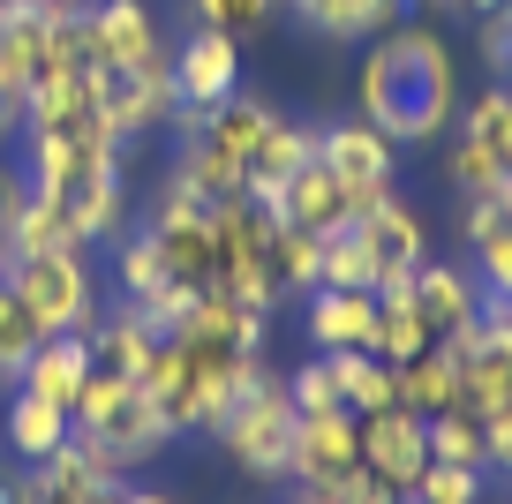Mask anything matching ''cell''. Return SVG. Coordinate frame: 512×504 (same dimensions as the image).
Instances as JSON below:
<instances>
[{"instance_id": "6da1fadb", "label": "cell", "mask_w": 512, "mask_h": 504, "mask_svg": "<svg viewBox=\"0 0 512 504\" xmlns=\"http://www.w3.org/2000/svg\"><path fill=\"white\" fill-rule=\"evenodd\" d=\"M354 113L369 128L400 143V151H422V143H445L452 113H460V61H452L445 31L430 23H392L362 46V68H354Z\"/></svg>"}, {"instance_id": "7a4b0ae2", "label": "cell", "mask_w": 512, "mask_h": 504, "mask_svg": "<svg viewBox=\"0 0 512 504\" xmlns=\"http://www.w3.org/2000/svg\"><path fill=\"white\" fill-rule=\"evenodd\" d=\"M256 369H264V354H219V347H196V339L166 331L151 369H144V392H151V407L166 414L174 437H211V429L226 422V407L249 392Z\"/></svg>"}, {"instance_id": "3957f363", "label": "cell", "mask_w": 512, "mask_h": 504, "mask_svg": "<svg viewBox=\"0 0 512 504\" xmlns=\"http://www.w3.org/2000/svg\"><path fill=\"white\" fill-rule=\"evenodd\" d=\"M294 399H287V369H256L249 377V392L226 407V422L211 429L219 437V452L234 459L249 482H264V489H287L294 482Z\"/></svg>"}, {"instance_id": "277c9868", "label": "cell", "mask_w": 512, "mask_h": 504, "mask_svg": "<svg viewBox=\"0 0 512 504\" xmlns=\"http://www.w3.org/2000/svg\"><path fill=\"white\" fill-rule=\"evenodd\" d=\"M68 422H76L83 444L113 452L121 474H136V467H151L159 452H174V429H166V414L151 407V392H144V384H128V377H106V369H91V384L76 392Z\"/></svg>"}, {"instance_id": "5b68a950", "label": "cell", "mask_w": 512, "mask_h": 504, "mask_svg": "<svg viewBox=\"0 0 512 504\" xmlns=\"http://www.w3.org/2000/svg\"><path fill=\"white\" fill-rule=\"evenodd\" d=\"M8 294L31 309V324L46 331H91L98 324V271H91V249H23V256H8Z\"/></svg>"}, {"instance_id": "8992f818", "label": "cell", "mask_w": 512, "mask_h": 504, "mask_svg": "<svg viewBox=\"0 0 512 504\" xmlns=\"http://www.w3.org/2000/svg\"><path fill=\"white\" fill-rule=\"evenodd\" d=\"M181 91H174V68H98V121H106V136L121 143H144L159 136L166 121H174Z\"/></svg>"}, {"instance_id": "52a82bcc", "label": "cell", "mask_w": 512, "mask_h": 504, "mask_svg": "<svg viewBox=\"0 0 512 504\" xmlns=\"http://www.w3.org/2000/svg\"><path fill=\"white\" fill-rule=\"evenodd\" d=\"M317 158L354 189V211H369L377 196H392V174H400V143L384 136V128H369L362 113L324 121V128H317Z\"/></svg>"}, {"instance_id": "ba28073f", "label": "cell", "mask_w": 512, "mask_h": 504, "mask_svg": "<svg viewBox=\"0 0 512 504\" xmlns=\"http://www.w3.org/2000/svg\"><path fill=\"white\" fill-rule=\"evenodd\" d=\"M354 422H362V467L377 474L392 497H407V489L422 482V467H430V414L384 407V414H354Z\"/></svg>"}, {"instance_id": "9c48e42d", "label": "cell", "mask_w": 512, "mask_h": 504, "mask_svg": "<svg viewBox=\"0 0 512 504\" xmlns=\"http://www.w3.org/2000/svg\"><path fill=\"white\" fill-rule=\"evenodd\" d=\"M166 68H174L181 106H204V113H211V106H226V98L241 91V38L189 23V38H181V46L166 53Z\"/></svg>"}, {"instance_id": "30bf717a", "label": "cell", "mask_w": 512, "mask_h": 504, "mask_svg": "<svg viewBox=\"0 0 512 504\" xmlns=\"http://www.w3.org/2000/svg\"><path fill=\"white\" fill-rule=\"evenodd\" d=\"M166 31L144 0H91V61L98 68H159L166 61Z\"/></svg>"}, {"instance_id": "8fae6325", "label": "cell", "mask_w": 512, "mask_h": 504, "mask_svg": "<svg viewBox=\"0 0 512 504\" xmlns=\"http://www.w3.org/2000/svg\"><path fill=\"white\" fill-rule=\"evenodd\" d=\"M174 331L196 339V347H219V354H264L272 347V316L249 309V301H234V294H219V286H204Z\"/></svg>"}, {"instance_id": "7c38bea8", "label": "cell", "mask_w": 512, "mask_h": 504, "mask_svg": "<svg viewBox=\"0 0 512 504\" xmlns=\"http://www.w3.org/2000/svg\"><path fill=\"white\" fill-rule=\"evenodd\" d=\"M272 226H302V234H339V226L354 219V189L347 181L332 174V166H324V158H309L302 174L287 181V189L272 196Z\"/></svg>"}, {"instance_id": "4fadbf2b", "label": "cell", "mask_w": 512, "mask_h": 504, "mask_svg": "<svg viewBox=\"0 0 512 504\" xmlns=\"http://www.w3.org/2000/svg\"><path fill=\"white\" fill-rule=\"evenodd\" d=\"M91 339V369H106V377H128V384H144V369H151V354H159V339L166 331L151 324L144 309H128V301H106L98 309V324L83 331Z\"/></svg>"}, {"instance_id": "5bb4252c", "label": "cell", "mask_w": 512, "mask_h": 504, "mask_svg": "<svg viewBox=\"0 0 512 504\" xmlns=\"http://www.w3.org/2000/svg\"><path fill=\"white\" fill-rule=\"evenodd\" d=\"M482 279H475V264H452V256H422V271H415V309H422V324L437 331V339H452V331H467L482 316Z\"/></svg>"}, {"instance_id": "9a60e30c", "label": "cell", "mask_w": 512, "mask_h": 504, "mask_svg": "<svg viewBox=\"0 0 512 504\" xmlns=\"http://www.w3.org/2000/svg\"><path fill=\"white\" fill-rule=\"evenodd\" d=\"M302 331H309V354L369 347V331H377V294H362V286H317V294H302Z\"/></svg>"}, {"instance_id": "2e32d148", "label": "cell", "mask_w": 512, "mask_h": 504, "mask_svg": "<svg viewBox=\"0 0 512 504\" xmlns=\"http://www.w3.org/2000/svg\"><path fill=\"white\" fill-rule=\"evenodd\" d=\"M68 437H76L68 407H53V399H38V392H23V384H8V407H0V452L16 459V467H38V459H53Z\"/></svg>"}, {"instance_id": "e0dca14e", "label": "cell", "mask_w": 512, "mask_h": 504, "mask_svg": "<svg viewBox=\"0 0 512 504\" xmlns=\"http://www.w3.org/2000/svg\"><path fill=\"white\" fill-rule=\"evenodd\" d=\"M287 16L324 46H369L377 31L407 23V0H287Z\"/></svg>"}, {"instance_id": "ac0fdd59", "label": "cell", "mask_w": 512, "mask_h": 504, "mask_svg": "<svg viewBox=\"0 0 512 504\" xmlns=\"http://www.w3.org/2000/svg\"><path fill=\"white\" fill-rule=\"evenodd\" d=\"M347 467H362V422L354 414H302L294 422V482H324Z\"/></svg>"}, {"instance_id": "d6986e66", "label": "cell", "mask_w": 512, "mask_h": 504, "mask_svg": "<svg viewBox=\"0 0 512 504\" xmlns=\"http://www.w3.org/2000/svg\"><path fill=\"white\" fill-rule=\"evenodd\" d=\"M272 121H279V106H272V98L234 91L226 106H211L204 143L226 158V166H241V181H249V166H256V151H264V136H272Z\"/></svg>"}, {"instance_id": "ffe728a7", "label": "cell", "mask_w": 512, "mask_h": 504, "mask_svg": "<svg viewBox=\"0 0 512 504\" xmlns=\"http://www.w3.org/2000/svg\"><path fill=\"white\" fill-rule=\"evenodd\" d=\"M83 384H91V339H83V331H53V339L31 347V362H23V392L53 399V407H76Z\"/></svg>"}, {"instance_id": "44dd1931", "label": "cell", "mask_w": 512, "mask_h": 504, "mask_svg": "<svg viewBox=\"0 0 512 504\" xmlns=\"http://www.w3.org/2000/svg\"><path fill=\"white\" fill-rule=\"evenodd\" d=\"M309 158H317V128L294 121V113H279L272 136H264V151H256V166H249V204H272V196L302 174Z\"/></svg>"}, {"instance_id": "7402d4cb", "label": "cell", "mask_w": 512, "mask_h": 504, "mask_svg": "<svg viewBox=\"0 0 512 504\" xmlns=\"http://www.w3.org/2000/svg\"><path fill=\"white\" fill-rule=\"evenodd\" d=\"M38 482L53 489V497H98V489H121L128 474L113 467V452H98V444H83V437H68L53 459H38Z\"/></svg>"}, {"instance_id": "603a6c76", "label": "cell", "mask_w": 512, "mask_h": 504, "mask_svg": "<svg viewBox=\"0 0 512 504\" xmlns=\"http://www.w3.org/2000/svg\"><path fill=\"white\" fill-rule=\"evenodd\" d=\"M166 181H174L181 196H196V204H211V211H219V204H241V196H249L241 166H226V158L211 151L204 136H189V143L174 151V174H166Z\"/></svg>"}, {"instance_id": "cb8c5ba5", "label": "cell", "mask_w": 512, "mask_h": 504, "mask_svg": "<svg viewBox=\"0 0 512 504\" xmlns=\"http://www.w3.org/2000/svg\"><path fill=\"white\" fill-rule=\"evenodd\" d=\"M166 279H174V264H166L159 234H151V226H128V234L113 241V294H121L128 309H144Z\"/></svg>"}, {"instance_id": "d4e9b609", "label": "cell", "mask_w": 512, "mask_h": 504, "mask_svg": "<svg viewBox=\"0 0 512 504\" xmlns=\"http://www.w3.org/2000/svg\"><path fill=\"white\" fill-rule=\"evenodd\" d=\"M452 136H467L497 166V181H512V83H490L475 106H460V128H452Z\"/></svg>"}, {"instance_id": "484cf974", "label": "cell", "mask_w": 512, "mask_h": 504, "mask_svg": "<svg viewBox=\"0 0 512 504\" xmlns=\"http://www.w3.org/2000/svg\"><path fill=\"white\" fill-rule=\"evenodd\" d=\"M332 377H339V399H347V414H384V407H400V369L377 362L369 347L332 354Z\"/></svg>"}, {"instance_id": "4316f807", "label": "cell", "mask_w": 512, "mask_h": 504, "mask_svg": "<svg viewBox=\"0 0 512 504\" xmlns=\"http://www.w3.org/2000/svg\"><path fill=\"white\" fill-rule=\"evenodd\" d=\"M400 407H415V414L460 407V362H452L445 347H430V354H415V362H400Z\"/></svg>"}, {"instance_id": "83f0119b", "label": "cell", "mask_w": 512, "mask_h": 504, "mask_svg": "<svg viewBox=\"0 0 512 504\" xmlns=\"http://www.w3.org/2000/svg\"><path fill=\"white\" fill-rule=\"evenodd\" d=\"M437 347V331L422 324V309H415V294L407 301H377V331H369V354H377V362H415V354H430Z\"/></svg>"}, {"instance_id": "f1b7e54d", "label": "cell", "mask_w": 512, "mask_h": 504, "mask_svg": "<svg viewBox=\"0 0 512 504\" xmlns=\"http://www.w3.org/2000/svg\"><path fill=\"white\" fill-rule=\"evenodd\" d=\"M272 264L287 294H317L324 286V234H302V226H272Z\"/></svg>"}, {"instance_id": "f546056e", "label": "cell", "mask_w": 512, "mask_h": 504, "mask_svg": "<svg viewBox=\"0 0 512 504\" xmlns=\"http://www.w3.org/2000/svg\"><path fill=\"white\" fill-rule=\"evenodd\" d=\"M38 339H46V331L31 324V309H23V301L8 294V279H0V384H23V362H31Z\"/></svg>"}, {"instance_id": "4dcf8cb0", "label": "cell", "mask_w": 512, "mask_h": 504, "mask_svg": "<svg viewBox=\"0 0 512 504\" xmlns=\"http://www.w3.org/2000/svg\"><path fill=\"white\" fill-rule=\"evenodd\" d=\"M279 8H287V0H189V23L226 31V38H249V31H272Z\"/></svg>"}, {"instance_id": "1f68e13d", "label": "cell", "mask_w": 512, "mask_h": 504, "mask_svg": "<svg viewBox=\"0 0 512 504\" xmlns=\"http://www.w3.org/2000/svg\"><path fill=\"white\" fill-rule=\"evenodd\" d=\"M287 399L294 414H347V399H339V377H332V354H309V362L287 369Z\"/></svg>"}, {"instance_id": "d6a6232c", "label": "cell", "mask_w": 512, "mask_h": 504, "mask_svg": "<svg viewBox=\"0 0 512 504\" xmlns=\"http://www.w3.org/2000/svg\"><path fill=\"white\" fill-rule=\"evenodd\" d=\"M430 459H445V467H482V422L467 407L430 414Z\"/></svg>"}, {"instance_id": "836d02e7", "label": "cell", "mask_w": 512, "mask_h": 504, "mask_svg": "<svg viewBox=\"0 0 512 504\" xmlns=\"http://www.w3.org/2000/svg\"><path fill=\"white\" fill-rule=\"evenodd\" d=\"M482 482H490V467H445V459H430L407 497L415 504H482Z\"/></svg>"}, {"instance_id": "e575fe53", "label": "cell", "mask_w": 512, "mask_h": 504, "mask_svg": "<svg viewBox=\"0 0 512 504\" xmlns=\"http://www.w3.org/2000/svg\"><path fill=\"white\" fill-rule=\"evenodd\" d=\"M369 249H362V234H354V219L339 226V234H324V286H362L369 294Z\"/></svg>"}, {"instance_id": "d590c367", "label": "cell", "mask_w": 512, "mask_h": 504, "mask_svg": "<svg viewBox=\"0 0 512 504\" xmlns=\"http://www.w3.org/2000/svg\"><path fill=\"white\" fill-rule=\"evenodd\" d=\"M475 53L490 68V83H512V0H497V8L475 16Z\"/></svg>"}, {"instance_id": "8d00e7d4", "label": "cell", "mask_w": 512, "mask_h": 504, "mask_svg": "<svg viewBox=\"0 0 512 504\" xmlns=\"http://www.w3.org/2000/svg\"><path fill=\"white\" fill-rule=\"evenodd\" d=\"M302 489H317L324 504H400L392 489L377 482L369 467H347V474H324V482H302Z\"/></svg>"}, {"instance_id": "74e56055", "label": "cell", "mask_w": 512, "mask_h": 504, "mask_svg": "<svg viewBox=\"0 0 512 504\" xmlns=\"http://www.w3.org/2000/svg\"><path fill=\"white\" fill-rule=\"evenodd\" d=\"M482 467H490V474H512V399L482 422Z\"/></svg>"}, {"instance_id": "f35d334b", "label": "cell", "mask_w": 512, "mask_h": 504, "mask_svg": "<svg viewBox=\"0 0 512 504\" xmlns=\"http://www.w3.org/2000/svg\"><path fill=\"white\" fill-rule=\"evenodd\" d=\"M23 196V166H0V226H8V211H16Z\"/></svg>"}, {"instance_id": "ab89813d", "label": "cell", "mask_w": 512, "mask_h": 504, "mask_svg": "<svg viewBox=\"0 0 512 504\" xmlns=\"http://www.w3.org/2000/svg\"><path fill=\"white\" fill-rule=\"evenodd\" d=\"M422 8H437V16H467V23H475L482 8H497V0H422Z\"/></svg>"}, {"instance_id": "60d3db41", "label": "cell", "mask_w": 512, "mask_h": 504, "mask_svg": "<svg viewBox=\"0 0 512 504\" xmlns=\"http://www.w3.org/2000/svg\"><path fill=\"white\" fill-rule=\"evenodd\" d=\"M121 504H181V497H174V489H151V482H128Z\"/></svg>"}, {"instance_id": "b9f144b4", "label": "cell", "mask_w": 512, "mask_h": 504, "mask_svg": "<svg viewBox=\"0 0 512 504\" xmlns=\"http://www.w3.org/2000/svg\"><path fill=\"white\" fill-rule=\"evenodd\" d=\"M16 136H23V106L0 91V143H16Z\"/></svg>"}, {"instance_id": "7bdbcfd3", "label": "cell", "mask_w": 512, "mask_h": 504, "mask_svg": "<svg viewBox=\"0 0 512 504\" xmlns=\"http://www.w3.org/2000/svg\"><path fill=\"white\" fill-rule=\"evenodd\" d=\"M279 504H324V497H317V489H302V482H287V497H279Z\"/></svg>"}, {"instance_id": "ee69618b", "label": "cell", "mask_w": 512, "mask_h": 504, "mask_svg": "<svg viewBox=\"0 0 512 504\" xmlns=\"http://www.w3.org/2000/svg\"><path fill=\"white\" fill-rule=\"evenodd\" d=\"M16 8H31V0H0V23H8V16H16Z\"/></svg>"}, {"instance_id": "f6af8a7d", "label": "cell", "mask_w": 512, "mask_h": 504, "mask_svg": "<svg viewBox=\"0 0 512 504\" xmlns=\"http://www.w3.org/2000/svg\"><path fill=\"white\" fill-rule=\"evenodd\" d=\"M8 256H16V249H8V226H0V271H8Z\"/></svg>"}, {"instance_id": "bcb514c9", "label": "cell", "mask_w": 512, "mask_h": 504, "mask_svg": "<svg viewBox=\"0 0 512 504\" xmlns=\"http://www.w3.org/2000/svg\"><path fill=\"white\" fill-rule=\"evenodd\" d=\"M400 504H415V497H400Z\"/></svg>"}]
</instances>
